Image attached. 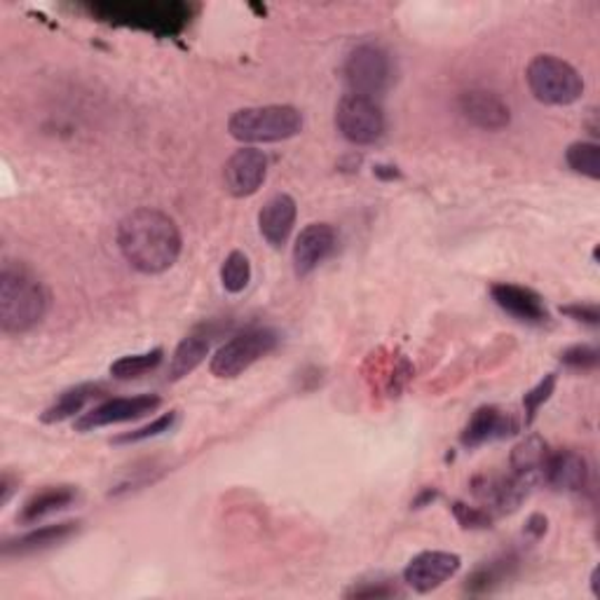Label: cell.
<instances>
[{"label":"cell","mask_w":600,"mask_h":600,"mask_svg":"<svg viewBox=\"0 0 600 600\" xmlns=\"http://www.w3.org/2000/svg\"><path fill=\"white\" fill-rule=\"evenodd\" d=\"M118 247L135 271L163 275L179 260L184 242L171 216L160 209L141 207L120 220Z\"/></svg>","instance_id":"cell-1"},{"label":"cell","mask_w":600,"mask_h":600,"mask_svg":"<svg viewBox=\"0 0 600 600\" xmlns=\"http://www.w3.org/2000/svg\"><path fill=\"white\" fill-rule=\"evenodd\" d=\"M48 313V292L42 282L21 265H8L0 275V328L21 336L36 328Z\"/></svg>","instance_id":"cell-2"},{"label":"cell","mask_w":600,"mask_h":600,"mask_svg":"<svg viewBox=\"0 0 600 600\" xmlns=\"http://www.w3.org/2000/svg\"><path fill=\"white\" fill-rule=\"evenodd\" d=\"M303 116L294 106L242 108L230 118V137L242 144H275L301 135Z\"/></svg>","instance_id":"cell-3"},{"label":"cell","mask_w":600,"mask_h":600,"mask_svg":"<svg viewBox=\"0 0 600 600\" xmlns=\"http://www.w3.org/2000/svg\"><path fill=\"white\" fill-rule=\"evenodd\" d=\"M525 80L532 97L547 106H570L584 95V80L568 61L540 55L528 63Z\"/></svg>","instance_id":"cell-4"},{"label":"cell","mask_w":600,"mask_h":600,"mask_svg":"<svg viewBox=\"0 0 600 600\" xmlns=\"http://www.w3.org/2000/svg\"><path fill=\"white\" fill-rule=\"evenodd\" d=\"M279 336L273 328H247L233 336L226 345H220L212 357V373L216 377H237L252 368L258 360L268 357L277 347Z\"/></svg>","instance_id":"cell-5"},{"label":"cell","mask_w":600,"mask_h":600,"mask_svg":"<svg viewBox=\"0 0 600 600\" xmlns=\"http://www.w3.org/2000/svg\"><path fill=\"white\" fill-rule=\"evenodd\" d=\"M343 73L350 87V95L375 99L377 95H383L385 87L390 85V57L383 48L373 46V42H364V46L354 48L347 55Z\"/></svg>","instance_id":"cell-6"},{"label":"cell","mask_w":600,"mask_h":600,"mask_svg":"<svg viewBox=\"0 0 600 600\" xmlns=\"http://www.w3.org/2000/svg\"><path fill=\"white\" fill-rule=\"evenodd\" d=\"M336 125L350 144L368 146L383 137L385 116L375 99L345 95L336 108Z\"/></svg>","instance_id":"cell-7"},{"label":"cell","mask_w":600,"mask_h":600,"mask_svg":"<svg viewBox=\"0 0 600 600\" xmlns=\"http://www.w3.org/2000/svg\"><path fill=\"white\" fill-rule=\"evenodd\" d=\"M163 399L158 394H139V396H120L110 399V402L92 409L90 413H82L76 420L78 432H92L110 425H120V422L139 420L153 411H158Z\"/></svg>","instance_id":"cell-8"},{"label":"cell","mask_w":600,"mask_h":600,"mask_svg":"<svg viewBox=\"0 0 600 600\" xmlns=\"http://www.w3.org/2000/svg\"><path fill=\"white\" fill-rule=\"evenodd\" d=\"M462 561L451 551H422L406 565L404 582L417 593H430L458 574Z\"/></svg>","instance_id":"cell-9"},{"label":"cell","mask_w":600,"mask_h":600,"mask_svg":"<svg viewBox=\"0 0 600 600\" xmlns=\"http://www.w3.org/2000/svg\"><path fill=\"white\" fill-rule=\"evenodd\" d=\"M268 176V155L258 148H242L230 155L224 167L226 188L235 197H249L258 193Z\"/></svg>","instance_id":"cell-10"},{"label":"cell","mask_w":600,"mask_h":600,"mask_svg":"<svg viewBox=\"0 0 600 600\" xmlns=\"http://www.w3.org/2000/svg\"><path fill=\"white\" fill-rule=\"evenodd\" d=\"M338 235L328 224H309L301 230L294 244V271L298 277L315 273L336 249Z\"/></svg>","instance_id":"cell-11"},{"label":"cell","mask_w":600,"mask_h":600,"mask_svg":"<svg viewBox=\"0 0 600 600\" xmlns=\"http://www.w3.org/2000/svg\"><path fill=\"white\" fill-rule=\"evenodd\" d=\"M460 114L466 122H472L485 131H500L511 122V110L504 99L488 90H470L460 95Z\"/></svg>","instance_id":"cell-12"},{"label":"cell","mask_w":600,"mask_h":600,"mask_svg":"<svg viewBox=\"0 0 600 600\" xmlns=\"http://www.w3.org/2000/svg\"><path fill=\"white\" fill-rule=\"evenodd\" d=\"M491 296L504 313L523 324H544L549 319L542 296L528 286L500 282L491 286Z\"/></svg>","instance_id":"cell-13"},{"label":"cell","mask_w":600,"mask_h":600,"mask_svg":"<svg viewBox=\"0 0 600 600\" xmlns=\"http://www.w3.org/2000/svg\"><path fill=\"white\" fill-rule=\"evenodd\" d=\"M542 481L559 493H582L589 485V464L574 451L549 453Z\"/></svg>","instance_id":"cell-14"},{"label":"cell","mask_w":600,"mask_h":600,"mask_svg":"<svg viewBox=\"0 0 600 600\" xmlns=\"http://www.w3.org/2000/svg\"><path fill=\"white\" fill-rule=\"evenodd\" d=\"M517 430H519L517 420L511 417L509 413H504L495 406H483L470 417V422H466V427L462 432V446L464 449H479L488 441H498V439H506L511 434H517Z\"/></svg>","instance_id":"cell-15"},{"label":"cell","mask_w":600,"mask_h":600,"mask_svg":"<svg viewBox=\"0 0 600 600\" xmlns=\"http://www.w3.org/2000/svg\"><path fill=\"white\" fill-rule=\"evenodd\" d=\"M296 216H298V207H296V199L292 195L279 193V195L271 197L258 214L260 235L265 237V242L271 244V247L279 249L282 244H286L288 235H292V230L296 226Z\"/></svg>","instance_id":"cell-16"},{"label":"cell","mask_w":600,"mask_h":600,"mask_svg":"<svg viewBox=\"0 0 600 600\" xmlns=\"http://www.w3.org/2000/svg\"><path fill=\"white\" fill-rule=\"evenodd\" d=\"M110 12L114 19H131L144 21V27L148 29H165V31H179L186 21V8L184 6H155V3H144V6H106L101 8Z\"/></svg>","instance_id":"cell-17"},{"label":"cell","mask_w":600,"mask_h":600,"mask_svg":"<svg viewBox=\"0 0 600 600\" xmlns=\"http://www.w3.org/2000/svg\"><path fill=\"white\" fill-rule=\"evenodd\" d=\"M78 525L80 523L66 521V523L36 528V530L27 532V535H21L17 540H8L3 544V555H29V553H36V551H46V549H50L55 544H61V542L69 540L73 532H78Z\"/></svg>","instance_id":"cell-18"},{"label":"cell","mask_w":600,"mask_h":600,"mask_svg":"<svg viewBox=\"0 0 600 600\" xmlns=\"http://www.w3.org/2000/svg\"><path fill=\"white\" fill-rule=\"evenodd\" d=\"M78 493L76 488L71 485H52L46 488V491L36 493L24 506H21V514L17 517V521L21 525H31L38 523L40 519H46L50 514H57V511L71 506L76 502Z\"/></svg>","instance_id":"cell-19"},{"label":"cell","mask_w":600,"mask_h":600,"mask_svg":"<svg viewBox=\"0 0 600 600\" xmlns=\"http://www.w3.org/2000/svg\"><path fill=\"white\" fill-rule=\"evenodd\" d=\"M207 354H209V333L193 331L174 352V357L169 362V381H181V377L193 373L205 362Z\"/></svg>","instance_id":"cell-20"},{"label":"cell","mask_w":600,"mask_h":600,"mask_svg":"<svg viewBox=\"0 0 600 600\" xmlns=\"http://www.w3.org/2000/svg\"><path fill=\"white\" fill-rule=\"evenodd\" d=\"M547 458H549L547 443L540 436H528L511 451V470H514V474L528 479L530 483H540Z\"/></svg>","instance_id":"cell-21"},{"label":"cell","mask_w":600,"mask_h":600,"mask_svg":"<svg viewBox=\"0 0 600 600\" xmlns=\"http://www.w3.org/2000/svg\"><path fill=\"white\" fill-rule=\"evenodd\" d=\"M104 387L101 385H95V383H87V385H78V387H71L66 390L57 402L40 415V420L46 422V425H57V422H63V420H71L76 417L87 404L95 402L97 396H101Z\"/></svg>","instance_id":"cell-22"},{"label":"cell","mask_w":600,"mask_h":600,"mask_svg":"<svg viewBox=\"0 0 600 600\" xmlns=\"http://www.w3.org/2000/svg\"><path fill=\"white\" fill-rule=\"evenodd\" d=\"M163 357L165 352L160 347L144 354H127V357H120L118 362L110 364V375L118 377V381H135V377H141L158 368L163 364Z\"/></svg>","instance_id":"cell-23"},{"label":"cell","mask_w":600,"mask_h":600,"mask_svg":"<svg viewBox=\"0 0 600 600\" xmlns=\"http://www.w3.org/2000/svg\"><path fill=\"white\" fill-rule=\"evenodd\" d=\"M568 167L577 174L587 176V179H600V148L589 141H577L565 153Z\"/></svg>","instance_id":"cell-24"},{"label":"cell","mask_w":600,"mask_h":600,"mask_svg":"<svg viewBox=\"0 0 600 600\" xmlns=\"http://www.w3.org/2000/svg\"><path fill=\"white\" fill-rule=\"evenodd\" d=\"M249 282H252V263L247 254L233 252L226 258L224 268H220V284H224L228 294H242L244 288L249 286Z\"/></svg>","instance_id":"cell-25"},{"label":"cell","mask_w":600,"mask_h":600,"mask_svg":"<svg viewBox=\"0 0 600 600\" xmlns=\"http://www.w3.org/2000/svg\"><path fill=\"white\" fill-rule=\"evenodd\" d=\"M555 383H559V375L549 373V375H544V381L538 383V387H532L530 392H525V396H523V409H525V420L528 422L535 420L540 406L549 402L553 390H555Z\"/></svg>","instance_id":"cell-26"},{"label":"cell","mask_w":600,"mask_h":600,"mask_svg":"<svg viewBox=\"0 0 600 600\" xmlns=\"http://www.w3.org/2000/svg\"><path fill=\"white\" fill-rule=\"evenodd\" d=\"M174 425H176V413L171 411V413L160 415L158 420H153L150 425H146V427H139L135 432H127V434L118 436L116 443H139V441H146V439H153V436H160V434L169 432Z\"/></svg>","instance_id":"cell-27"},{"label":"cell","mask_w":600,"mask_h":600,"mask_svg":"<svg viewBox=\"0 0 600 600\" xmlns=\"http://www.w3.org/2000/svg\"><path fill=\"white\" fill-rule=\"evenodd\" d=\"M561 362L574 371H591L598 366V350L591 345H574L561 354Z\"/></svg>","instance_id":"cell-28"},{"label":"cell","mask_w":600,"mask_h":600,"mask_svg":"<svg viewBox=\"0 0 600 600\" xmlns=\"http://www.w3.org/2000/svg\"><path fill=\"white\" fill-rule=\"evenodd\" d=\"M453 514H455V519L460 521L462 528H491V523H493V517L488 514L485 509L466 506L462 502L453 504Z\"/></svg>","instance_id":"cell-29"},{"label":"cell","mask_w":600,"mask_h":600,"mask_svg":"<svg viewBox=\"0 0 600 600\" xmlns=\"http://www.w3.org/2000/svg\"><path fill=\"white\" fill-rule=\"evenodd\" d=\"M392 596H402V591H399L394 584H390L387 580L385 582H362V584H354L345 598H392Z\"/></svg>","instance_id":"cell-30"},{"label":"cell","mask_w":600,"mask_h":600,"mask_svg":"<svg viewBox=\"0 0 600 600\" xmlns=\"http://www.w3.org/2000/svg\"><path fill=\"white\" fill-rule=\"evenodd\" d=\"M561 313L572 317L574 322H584V324H591V326H596L598 319H600V313H598L596 305H580V303L565 305V307H561Z\"/></svg>","instance_id":"cell-31"},{"label":"cell","mask_w":600,"mask_h":600,"mask_svg":"<svg viewBox=\"0 0 600 600\" xmlns=\"http://www.w3.org/2000/svg\"><path fill=\"white\" fill-rule=\"evenodd\" d=\"M528 530L535 532V538L544 535V530H547V519H544V517H532L530 523H528Z\"/></svg>","instance_id":"cell-32"}]
</instances>
